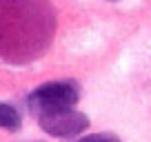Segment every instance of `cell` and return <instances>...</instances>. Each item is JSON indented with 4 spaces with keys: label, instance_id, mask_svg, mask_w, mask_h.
Segmentation results:
<instances>
[{
    "label": "cell",
    "instance_id": "7a4b0ae2",
    "mask_svg": "<svg viewBox=\"0 0 151 142\" xmlns=\"http://www.w3.org/2000/svg\"><path fill=\"white\" fill-rule=\"evenodd\" d=\"M78 87L71 80H58V82H47L40 85L36 91L29 95V107L38 115L47 111H58V109H69L78 102Z\"/></svg>",
    "mask_w": 151,
    "mask_h": 142
},
{
    "label": "cell",
    "instance_id": "277c9868",
    "mask_svg": "<svg viewBox=\"0 0 151 142\" xmlns=\"http://www.w3.org/2000/svg\"><path fill=\"white\" fill-rule=\"evenodd\" d=\"M20 113L11 107V104L0 102V129L5 131H18L20 129Z\"/></svg>",
    "mask_w": 151,
    "mask_h": 142
},
{
    "label": "cell",
    "instance_id": "5b68a950",
    "mask_svg": "<svg viewBox=\"0 0 151 142\" xmlns=\"http://www.w3.org/2000/svg\"><path fill=\"white\" fill-rule=\"evenodd\" d=\"M111 2H116V0H111Z\"/></svg>",
    "mask_w": 151,
    "mask_h": 142
},
{
    "label": "cell",
    "instance_id": "6da1fadb",
    "mask_svg": "<svg viewBox=\"0 0 151 142\" xmlns=\"http://www.w3.org/2000/svg\"><path fill=\"white\" fill-rule=\"evenodd\" d=\"M49 0H0V56L27 62L45 51L53 36Z\"/></svg>",
    "mask_w": 151,
    "mask_h": 142
},
{
    "label": "cell",
    "instance_id": "3957f363",
    "mask_svg": "<svg viewBox=\"0 0 151 142\" xmlns=\"http://www.w3.org/2000/svg\"><path fill=\"white\" fill-rule=\"evenodd\" d=\"M38 122H40L42 131H47L49 136H56V138H73L89 127V118L82 111H76L71 107L69 109L40 113L38 115Z\"/></svg>",
    "mask_w": 151,
    "mask_h": 142
}]
</instances>
